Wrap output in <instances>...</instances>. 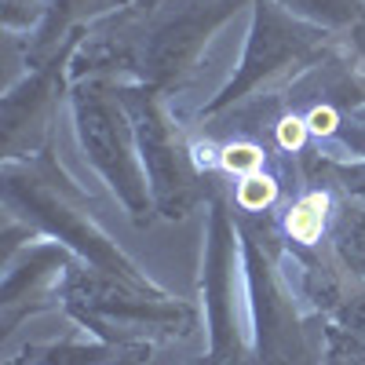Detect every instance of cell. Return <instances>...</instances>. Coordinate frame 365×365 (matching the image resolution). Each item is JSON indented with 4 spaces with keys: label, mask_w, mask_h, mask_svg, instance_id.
Segmentation results:
<instances>
[{
    "label": "cell",
    "mask_w": 365,
    "mask_h": 365,
    "mask_svg": "<svg viewBox=\"0 0 365 365\" xmlns=\"http://www.w3.org/2000/svg\"><path fill=\"white\" fill-rule=\"evenodd\" d=\"M73 113H77V132H81L88 161L106 175V182L117 190V197L132 208V216L143 220V212L150 208L146 175L139 168L135 146H132L135 128L128 125L125 106H120L106 88L88 84V88L77 91Z\"/></svg>",
    "instance_id": "cell-1"
},
{
    "label": "cell",
    "mask_w": 365,
    "mask_h": 365,
    "mask_svg": "<svg viewBox=\"0 0 365 365\" xmlns=\"http://www.w3.org/2000/svg\"><path fill=\"white\" fill-rule=\"evenodd\" d=\"M37 19V0H4V22L8 26H29Z\"/></svg>",
    "instance_id": "cell-10"
},
{
    "label": "cell",
    "mask_w": 365,
    "mask_h": 365,
    "mask_svg": "<svg viewBox=\"0 0 365 365\" xmlns=\"http://www.w3.org/2000/svg\"><path fill=\"white\" fill-rule=\"evenodd\" d=\"M296 11H307L311 19H325V22H347L354 15V0H285Z\"/></svg>",
    "instance_id": "cell-8"
},
{
    "label": "cell",
    "mask_w": 365,
    "mask_h": 365,
    "mask_svg": "<svg viewBox=\"0 0 365 365\" xmlns=\"http://www.w3.org/2000/svg\"><path fill=\"white\" fill-rule=\"evenodd\" d=\"M322 34L314 26L299 22L292 15H285L278 4H256V26L245 48V58H241V70L234 73V81L227 84V91L208 106V113H216L237 99H245L249 91H256L263 81H270L274 73H282L292 63H307V58L318 51Z\"/></svg>",
    "instance_id": "cell-3"
},
{
    "label": "cell",
    "mask_w": 365,
    "mask_h": 365,
    "mask_svg": "<svg viewBox=\"0 0 365 365\" xmlns=\"http://www.w3.org/2000/svg\"><path fill=\"white\" fill-rule=\"evenodd\" d=\"M336 318H340V325H344L347 336L358 340L361 351H365V292H358V296H351V299H340Z\"/></svg>",
    "instance_id": "cell-9"
},
{
    "label": "cell",
    "mask_w": 365,
    "mask_h": 365,
    "mask_svg": "<svg viewBox=\"0 0 365 365\" xmlns=\"http://www.w3.org/2000/svg\"><path fill=\"white\" fill-rule=\"evenodd\" d=\"M329 241H332L336 259L354 274V278H365V208L340 205L336 212H332Z\"/></svg>",
    "instance_id": "cell-6"
},
{
    "label": "cell",
    "mask_w": 365,
    "mask_h": 365,
    "mask_svg": "<svg viewBox=\"0 0 365 365\" xmlns=\"http://www.w3.org/2000/svg\"><path fill=\"white\" fill-rule=\"evenodd\" d=\"M120 103H125V110L132 117V128H135V139H139V150H143V165H146V175H150L154 205L172 220L187 216L201 197V182H197V172L190 165V154L179 146L172 120L158 106V96L139 88V91H120Z\"/></svg>",
    "instance_id": "cell-2"
},
{
    "label": "cell",
    "mask_w": 365,
    "mask_h": 365,
    "mask_svg": "<svg viewBox=\"0 0 365 365\" xmlns=\"http://www.w3.org/2000/svg\"><path fill=\"white\" fill-rule=\"evenodd\" d=\"M237 4L241 0H194L190 8L168 15L143 44V77L150 84H172L197 58L212 29L237 11Z\"/></svg>",
    "instance_id": "cell-4"
},
{
    "label": "cell",
    "mask_w": 365,
    "mask_h": 365,
    "mask_svg": "<svg viewBox=\"0 0 365 365\" xmlns=\"http://www.w3.org/2000/svg\"><path fill=\"white\" fill-rule=\"evenodd\" d=\"M205 299L212 322V361L234 365L237 332H234V227L223 205H212L208 252H205Z\"/></svg>",
    "instance_id": "cell-5"
},
{
    "label": "cell",
    "mask_w": 365,
    "mask_h": 365,
    "mask_svg": "<svg viewBox=\"0 0 365 365\" xmlns=\"http://www.w3.org/2000/svg\"><path fill=\"white\" fill-rule=\"evenodd\" d=\"M344 358H347V365H365V351H361V347H354V344L347 347V354H344Z\"/></svg>",
    "instance_id": "cell-11"
},
{
    "label": "cell",
    "mask_w": 365,
    "mask_h": 365,
    "mask_svg": "<svg viewBox=\"0 0 365 365\" xmlns=\"http://www.w3.org/2000/svg\"><path fill=\"white\" fill-rule=\"evenodd\" d=\"M34 354L37 358L29 365H110L113 361L110 347H73V344L44 347V351H34Z\"/></svg>",
    "instance_id": "cell-7"
}]
</instances>
